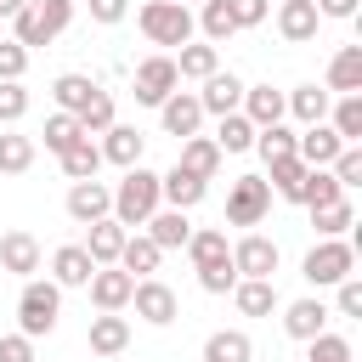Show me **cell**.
<instances>
[{
  "instance_id": "obj_37",
  "label": "cell",
  "mask_w": 362,
  "mask_h": 362,
  "mask_svg": "<svg viewBox=\"0 0 362 362\" xmlns=\"http://www.w3.org/2000/svg\"><path fill=\"white\" fill-rule=\"evenodd\" d=\"M300 181H305V164H300V158H277V164H266V187H272V198L294 204V198H300Z\"/></svg>"
},
{
  "instance_id": "obj_1",
  "label": "cell",
  "mask_w": 362,
  "mask_h": 362,
  "mask_svg": "<svg viewBox=\"0 0 362 362\" xmlns=\"http://www.w3.org/2000/svg\"><path fill=\"white\" fill-rule=\"evenodd\" d=\"M68 23H74V0H28V6L11 17V40L34 57V51H40V45H51Z\"/></svg>"
},
{
  "instance_id": "obj_6",
  "label": "cell",
  "mask_w": 362,
  "mask_h": 362,
  "mask_svg": "<svg viewBox=\"0 0 362 362\" xmlns=\"http://www.w3.org/2000/svg\"><path fill=\"white\" fill-rule=\"evenodd\" d=\"M272 215V187H266V175H238L232 187H226V221L232 226H260Z\"/></svg>"
},
{
  "instance_id": "obj_51",
  "label": "cell",
  "mask_w": 362,
  "mask_h": 362,
  "mask_svg": "<svg viewBox=\"0 0 362 362\" xmlns=\"http://www.w3.org/2000/svg\"><path fill=\"white\" fill-rule=\"evenodd\" d=\"M28 74V51L17 40H0V79H23Z\"/></svg>"
},
{
  "instance_id": "obj_27",
  "label": "cell",
  "mask_w": 362,
  "mask_h": 362,
  "mask_svg": "<svg viewBox=\"0 0 362 362\" xmlns=\"http://www.w3.org/2000/svg\"><path fill=\"white\" fill-rule=\"evenodd\" d=\"M328 90L322 85H294V90H283V113H294L300 124H322L328 119Z\"/></svg>"
},
{
  "instance_id": "obj_13",
  "label": "cell",
  "mask_w": 362,
  "mask_h": 362,
  "mask_svg": "<svg viewBox=\"0 0 362 362\" xmlns=\"http://www.w3.org/2000/svg\"><path fill=\"white\" fill-rule=\"evenodd\" d=\"M158 124H164V136H175V141L198 136V124H204V107H198V96H192V90H170V96L158 102Z\"/></svg>"
},
{
  "instance_id": "obj_46",
  "label": "cell",
  "mask_w": 362,
  "mask_h": 362,
  "mask_svg": "<svg viewBox=\"0 0 362 362\" xmlns=\"http://www.w3.org/2000/svg\"><path fill=\"white\" fill-rule=\"evenodd\" d=\"M328 175L351 192V187H362V147H339V158L328 164Z\"/></svg>"
},
{
  "instance_id": "obj_54",
  "label": "cell",
  "mask_w": 362,
  "mask_h": 362,
  "mask_svg": "<svg viewBox=\"0 0 362 362\" xmlns=\"http://www.w3.org/2000/svg\"><path fill=\"white\" fill-rule=\"evenodd\" d=\"M311 6H317V17H339V23L356 17V0H311Z\"/></svg>"
},
{
  "instance_id": "obj_55",
  "label": "cell",
  "mask_w": 362,
  "mask_h": 362,
  "mask_svg": "<svg viewBox=\"0 0 362 362\" xmlns=\"http://www.w3.org/2000/svg\"><path fill=\"white\" fill-rule=\"evenodd\" d=\"M23 6H28V0H0V17H6V23H11V17H17V11H23Z\"/></svg>"
},
{
  "instance_id": "obj_40",
  "label": "cell",
  "mask_w": 362,
  "mask_h": 362,
  "mask_svg": "<svg viewBox=\"0 0 362 362\" xmlns=\"http://www.w3.org/2000/svg\"><path fill=\"white\" fill-rule=\"evenodd\" d=\"M209 141H215L221 153H249V147H255V124H249L243 113H226V119L215 124V136H209Z\"/></svg>"
},
{
  "instance_id": "obj_24",
  "label": "cell",
  "mask_w": 362,
  "mask_h": 362,
  "mask_svg": "<svg viewBox=\"0 0 362 362\" xmlns=\"http://www.w3.org/2000/svg\"><path fill=\"white\" fill-rule=\"evenodd\" d=\"M221 158H226V153H221V147H215L209 136H187V141H181V158H175V164H181L187 175H198V181H215V175H221Z\"/></svg>"
},
{
  "instance_id": "obj_38",
  "label": "cell",
  "mask_w": 362,
  "mask_h": 362,
  "mask_svg": "<svg viewBox=\"0 0 362 362\" xmlns=\"http://www.w3.org/2000/svg\"><path fill=\"white\" fill-rule=\"evenodd\" d=\"M345 198V187L328 175V170H305V181H300V198L294 204H305V209H322V204H339Z\"/></svg>"
},
{
  "instance_id": "obj_36",
  "label": "cell",
  "mask_w": 362,
  "mask_h": 362,
  "mask_svg": "<svg viewBox=\"0 0 362 362\" xmlns=\"http://www.w3.org/2000/svg\"><path fill=\"white\" fill-rule=\"evenodd\" d=\"M96 170H102V147H96L90 136L62 153V175H68V181H96Z\"/></svg>"
},
{
  "instance_id": "obj_17",
  "label": "cell",
  "mask_w": 362,
  "mask_h": 362,
  "mask_svg": "<svg viewBox=\"0 0 362 362\" xmlns=\"http://www.w3.org/2000/svg\"><path fill=\"white\" fill-rule=\"evenodd\" d=\"M283 334L288 339H317V334H328V305L317 300V294H305V300H288L283 305Z\"/></svg>"
},
{
  "instance_id": "obj_45",
  "label": "cell",
  "mask_w": 362,
  "mask_h": 362,
  "mask_svg": "<svg viewBox=\"0 0 362 362\" xmlns=\"http://www.w3.org/2000/svg\"><path fill=\"white\" fill-rule=\"evenodd\" d=\"M305 362H356V351L345 334H317V339H305Z\"/></svg>"
},
{
  "instance_id": "obj_29",
  "label": "cell",
  "mask_w": 362,
  "mask_h": 362,
  "mask_svg": "<svg viewBox=\"0 0 362 362\" xmlns=\"http://www.w3.org/2000/svg\"><path fill=\"white\" fill-rule=\"evenodd\" d=\"M158 260H164V249H158L147 232H130V238H124V249H119V272H130V277H153V272H158Z\"/></svg>"
},
{
  "instance_id": "obj_14",
  "label": "cell",
  "mask_w": 362,
  "mask_h": 362,
  "mask_svg": "<svg viewBox=\"0 0 362 362\" xmlns=\"http://www.w3.org/2000/svg\"><path fill=\"white\" fill-rule=\"evenodd\" d=\"M130 288H136V277L119 272V266H96L90 283H85V294H90L96 311H124V305H130Z\"/></svg>"
},
{
  "instance_id": "obj_3",
  "label": "cell",
  "mask_w": 362,
  "mask_h": 362,
  "mask_svg": "<svg viewBox=\"0 0 362 362\" xmlns=\"http://www.w3.org/2000/svg\"><path fill=\"white\" fill-rule=\"evenodd\" d=\"M356 272V243L351 238H317L311 249H305V260H300V277L311 283V288H334V283H345Z\"/></svg>"
},
{
  "instance_id": "obj_20",
  "label": "cell",
  "mask_w": 362,
  "mask_h": 362,
  "mask_svg": "<svg viewBox=\"0 0 362 362\" xmlns=\"http://www.w3.org/2000/svg\"><path fill=\"white\" fill-rule=\"evenodd\" d=\"M90 272H96V260L85 255V243H62V249L51 255V283H57V288H85Z\"/></svg>"
},
{
  "instance_id": "obj_49",
  "label": "cell",
  "mask_w": 362,
  "mask_h": 362,
  "mask_svg": "<svg viewBox=\"0 0 362 362\" xmlns=\"http://www.w3.org/2000/svg\"><path fill=\"white\" fill-rule=\"evenodd\" d=\"M334 311L339 317H362V277L351 272L345 283H334Z\"/></svg>"
},
{
  "instance_id": "obj_48",
  "label": "cell",
  "mask_w": 362,
  "mask_h": 362,
  "mask_svg": "<svg viewBox=\"0 0 362 362\" xmlns=\"http://www.w3.org/2000/svg\"><path fill=\"white\" fill-rule=\"evenodd\" d=\"M198 288H204V294H232V288H238V272H232V260H221V266H204V272H198Z\"/></svg>"
},
{
  "instance_id": "obj_12",
  "label": "cell",
  "mask_w": 362,
  "mask_h": 362,
  "mask_svg": "<svg viewBox=\"0 0 362 362\" xmlns=\"http://www.w3.org/2000/svg\"><path fill=\"white\" fill-rule=\"evenodd\" d=\"M107 215H113V187H107V181H74V187H68V221L96 226V221H107Z\"/></svg>"
},
{
  "instance_id": "obj_26",
  "label": "cell",
  "mask_w": 362,
  "mask_h": 362,
  "mask_svg": "<svg viewBox=\"0 0 362 362\" xmlns=\"http://www.w3.org/2000/svg\"><path fill=\"white\" fill-rule=\"evenodd\" d=\"M96 90H102V85H96L90 74H57V79H51V96H57V113H74V119L85 113V102H90Z\"/></svg>"
},
{
  "instance_id": "obj_53",
  "label": "cell",
  "mask_w": 362,
  "mask_h": 362,
  "mask_svg": "<svg viewBox=\"0 0 362 362\" xmlns=\"http://www.w3.org/2000/svg\"><path fill=\"white\" fill-rule=\"evenodd\" d=\"M85 6H90V23H102V28L124 23V11H130V0H85Z\"/></svg>"
},
{
  "instance_id": "obj_11",
  "label": "cell",
  "mask_w": 362,
  "mask_h": 362,
  "mask_svg": "<svg viewBox=\"0 0 362 362\" xmlns=\"http://www.w3.org/2000/svg\"><path fill=\"white\" fill-rule=\"evenodd\" d=\"M198 96V107H204V119L215 113V119H226V113H238L243 107V79L232 74V68H215L209 79H204V90H192Z\"/></svg>"
},
{
  "instance_id": "obj_39",
  "label": "cell",
  "mask_w": 362,
  "mask_h": 362,
  "mask_svg": "<svg viewBox=\"0 0 362 362\" xmlns=\"http://www.w3.org/2000/svg\"><path fill=\"white\" fill-rule=\"evenodd\" d=\"M28 170H34V136L6 130L0 136V175H28Z\"/></svg>"
},
{
  "instance_id": "obj_10",
  "label": "cell",
  "mask_w": 362,
  "mask_h": 362,
  "mask_svg": "<svg viewBox=\"0 0 362 362\" xmlns=\"http://www.w3.org/2000/svg\"><path fill=\"white\" fill-rule=\"evenodd\" d=\"M277 260H283V255H277V243H272L266 232H243V238L232 243V272H238V277H272Z\"/></svg>"
},
{
  "instance_id": "obj_25",
  "label": "cell",
  "mask_w": 362,
  "mask_h": 362,
  "mask_svg": "<svg viewBox=\"0 0 362 362\" xmlns=\"http://www.w3.org/2000/svg\"><path fill=\"white\" fill-rule=\"evenodd\" d=\"M187 260H192V272L232 260V243H226V232H221V226H192V238H187Z\"/></svg>"
},
{
  "instance_id": "obj_5",
  "label": "cell",
  "mask_w": 362,
  "mask_h": 362,
  "mask_svg": "<svg viewBox=\"0 0 362 362\" xmlns=\"http://www.w3.org/2000/svg\"><path fill=\"white\" fill-rule=\"evenodd\" d=\"M136 28H141L153 45H175V51L198 34L192 11H187V6H175V0H147V6L136 11Z\"/></svg>"
},
{
  "instance_id": "obj_33",
  "label": "cell",
  "mask_w": 362,
  "mask_h": 362,
  "mask_svg": "<svg viewBox=\"0 0 362 362\" xmlns=\"http://www.w3.org/2000/svg\"><path fill=\"white\" fill-rule=\"evenodd\" d=\"M232 300H238L243 317H272V311H277V288H272V277H238Z\"/></svg>"
},
{
  "instance_id": "obj_35",
  "label": "cell",
  "mask_w": 362,
  "mask_h": 362,
  "mask_svg": "<svg viewBox=\"0 0 362 362\" xmlns=\"http://www.w3.org/2000/svg\"><path fill=\"white\" fill-rule=\"evenodd\" d=\"M192 23H198V34H204V45H215V51H221V45H226V40L238 34V28H232V11H226V0H204Z\"/></svg>"
},
{
  "instance_id": "obj_52",
  "label": "cell",
  "mask_w": 362,
  "mask_h": 362,
  "mask_svg": "<svg viewBox=\"0 0 362 362\" xmlns=\"http://www.w3.org/2000/svg\"><path fill=\"white\" fill-rule=\"evenodd\" d=\"M0 362H40L28 334H0Z\"/></svg>"
},
{
  "instance_id": "obj_19",
  "label": "cell",
  "mask_w": 362,
  "mask_h": 362,
  "mask_svg": "<svg viewBox=\"0 0 362 362\" xmlns=\"http://www.w3.org/2000/svg\"><path fill=\"white\" fill-rule=\"evenodd\" d=\"M85 345H90L96 356H119V351L130 345V317H119V311H96L90 328H85Z\"/></svg>"
},
{
  "instance_id": "obj_23",
  "label": "cell",
  "mask_w": 362,
  "mask_h": 362,
  "mask_svg": "<svg viewBox=\"0 0 362 362\" xmlns=\"http://www.w3.org/2000/svg\"><path fill=\"white\" fill-rule=\"evenodd\" d=\"M317 6L311 0H283L277 6V34L288 40V45H305V40H317Z\"/></svg>"
},
{
  "instance_id": "obj_42",
  "label": "cell",
  "mask_w": 362,
  "mask_h": 362,
  "mask_svg": "<svg viewBox=\"0 0 362 362\" xmlns=\"http://www.w3.org/2000/svg\"><path fill=\"white\" fill-rule=\"evenodd\" d=\"M74 141H85L79 119H74V113H51V119H45V153H57V158H62Z\"/></svg>"
},
{
  "instance_id": "obj_18",
  "label": "cell",
  "mask_w": 362,
  "mask_h": 362,
  "mask_svg": "<svg viewBox=\"0 0 362 362\" xmlns=\"http://www.w3.org/2000/svg\"><path fill=\"white\" fill-rule=\"evenodd\" d=\"M96 147H102V164H119V170H130V164H141V147H147V136H141L136 124H107Z\"/></svg>"
},
{
  "instance_id": "obj_31",
  "label": "cell",
  "mask_w": 362,
  "mask_h": 362,
  "mask_svg": "<svg viewBox=\"0 0 362 362\" xmlns=\"http://www.w3.org/2000/svg\"><path fill=\"white\" fill-rule=\"evenodd\" d=\"M328 130L345 147H362V96H334L328 102Z\"/></svg>"
},
{
  "instance_id": "obj_8",
  "label": "cell",
  "mask_w": 362,
  "mask_h": 362,
  "mask_svg": "<svg viewBox=\"0 0 362 362\" xmlns=\"http://www.w3.org/2000/svg\"><path fill=\"white\" fill-rule=\"evenodd\" d=\"M130 305H136V317H141V322H153V328H170V322L181 317V300H175V288H170V283H158V277H136V288H130Z\"/></svg>"
},
{
  "instance_id": "obj_32",
  "label": "cell",
  "mask_w": 362,
  "mask_h": 362,
  "mask_svg": "<svg viewBox=\"0 0 362 362\" xmlns=\"http://www.w3.org/2000/svg\"><path fill=\"white\" fill-rule=\"evenodd\" d=\"M124 238H130V232H124V226L107 215V221H96V226H90V238H85V255H90L96 266H119V249H124Z\"/></svg>"
},
{
  "instance_id": "obj_50",
  "label": "cell",
  "mask_w": 362,
  "mask_h": 362,
  "mask_svg": "<svg viewBox=\"0 0 362 362\" xmlns=\"http://www.w3.org/2000/svg\"><path fill=\"white\" fill-rule=\"evenodd\" d=\"M226 11H232V28H260L272 0H226Z\"/></svg>"
},
{
  "instance_id": "obj_2",
  "label": "cell",
  "mask_w": 362,
  "mask_h": 362,
  "mask_svg": "<svg viewBox=\"0 0 362 362\" xmlns=\"http://www.w3.org/2000/svg\"><path fill=\"white\" fill-rule=\"evenodd\" d=\"M153 209H164V198H158V175H153L147 164H130L124 181L113 187V221L130 232V226H147Z\"/></svg>"
},
{
  "instance_id": "obj_30",
  "label": "cell",
  "mask_w": 362,
  "mask_h": 362,
  "mask_svg": "<svg viewBox=\"0 0 362 362\" xmlns=\"http://www.w3.org/2000/svg\"><path fill=\"white\" fill-rule=\"evenodd\" d=\"M204 362H255V339L243 328H215L204 339Z\"/></svg>"
},
{
  "instance_id": "obj_34",
  "label": "cell",
  "mask_w": 362,
  "mask_h": 362,
  "mask_svg": "<svg viewBox=\"0 0 362 362\" xmlns=\"http://www.w3.org/2000/svg\"><path fill=\"white\" fill-rule=\"evenodd\" d=\"M215 68H221V51L204 45V40H187V45L175 51V74H181V79H198V85H204Z\"/></svg>"
},
{
  "instance_id": "obj_4",
  "label": "cell",
  "mask_w": 362,
  "mask_h": 362,
  "mask_svg": "<svg viewBox=\"0 0 362 362\" xmlns=\"http://www.w3.org/2000/svg\"><path fill=\"white\" fill-rule=\"evenodd\" d=\"M57 317H62V288L51 277H28L23 294H17V334L40 339V334L57 328Z\"/></svg>"
},
{
  "instance_id": "obj_47",
  "label": "cell",
  "mask_w": 362,
  "mask_h": 362,
  "mask_svg": "<svg viewBox=\"0 0 362 362\" xmlns=\"http://www.w3.org/2000/svg\"><path fill=\"white\" fill-rule=\"evenodd\" d=\"M28 113V90H23V79H0V124H17Z\"/></svg>"
},
{
  "instance_id": "obj_28",
  "label": "cell",
  "mask_w": 362,
  "mask_h": 362,
  "mask_svg": "<svg viewBox=\"0 0 362 362\" xmlns=\"http://www.w3.org/2000/svg\"><path fill=\"white\" fill-rule=\"evenodd\" d=\"M147 238H153L158 249H187V238H192L187 209H153V215H147Z\"/></svg>"
},
{
  "instance_id": "obj_7",
  "label": "cell",
  "mask_w": 362,
  "mask_h": 362,
  "mask_svg": "<svg viewBox=\"0 0 362 362\" xmlns=\"http://www.w3.org/2000/svg\"><path fill=\"white\" fill-rule=\"evenodd\" d=\"M175 85H181V74H175V57L170 51H153V57L136 62V102L141 107H158Z\"/></svg>"
},
{
  "instance_id": "obj_44",
  "label": "cell",
  "mask_w": 362,
  "mask_h": 362,
  "mask_svg": "<svg viewBox=\"0 0 362 362\" xmlns=\"http://www.w3.org/2000/svg\"><path fill=\"white\" fill-rule=\"evenodd\" d=\"M107 124H119V107H113L107 90H96V96L85 102V113H79V130H85V136H102Z\"/></svg>"
},
{
  "instance_id": "obj_41",
  "label": "cell",
  "mask_w": 362,
  "mask_h": 362,
  "mask_svg": "<svg viewBox=\"0 0 362 362\" xmlns=\"http://www.w3.org/2000/svg\"><path fill=\"white\" fill-rule=\"evenodd\" d=\"M311 226H317V238H345V226H356V209H351V198L311 209Z\"/></svg>"
},
{
  "instance_id": "obj_16",
  "label": "cell",
  "mask_w": 362,
  "mask_h": 362,
  "mask_svg": "<svg viewBox=\"0 0 362 362\" xmlns=\"http://www.w3.org/2000/svg\"><path fill=\"white\" fill-rule=\"evenodd\" d=\"M339 147H345V141L328 130V119H322V124H305V130L294 136V158H300L305 170H328V164L339 158Z\"/></svg>"
},
{
  "instance_id": "obj_56",
  "label": "cell",
  "mask_w": 362,
  "mask_h": 362,
  "mask_svg": "<svg viewBox=\"0 0 362 362\" xmlns=\"http://www.w3.org/2000/svg\"><path fill=\"white\" fill-rule=\"evenodd\" d=\"M175 6H187V11H192V6H204V0H175Z\"/></svg>"
},
{
  "instance_id": "obj_9",
  "label": "cell",
  "mask_w": 362,
  "mask_h": 362,
  "mask_svg": "<svg viewBox=\"0 0 362 362\" xmlns=\"http://www.w3.org/2000/svg\"><path fill=\"white\" fill-rule=\"evenodd\" d=\"M40 260H45V249H40V238L34 232H23V226H11V232H0V272H11V277H34L40 272Z\"/></svg>"
},
{
  "instance_id": "obj_57",
  "label": "cell",
  "mask_w": 362,
  "mask_h": 362,
  "mask_svg": "<svg viewBox=\"0 0 362 362\" xmlns=\"http://www.w3.org/2000/svg\"><path fill=\"white\" fill-rule=\"evenodd\" d=\"M74 6H79V0H74Z\"/></svg>"
},
{
  "instance_id": "obj_21",
  "label": "cell",
  "mask_w": 362,
  "mask_h": 362,
  "mask_svg": "<svg viewBox=\"0 0 362 362\" xmlns=\"http://www.w3.org/2000/svg\"><path fill=\"white\" fill-rule=\"evenodd\" d=\"M255 130H266V124H283V90L277 85H243V107H238Z\"/></svg>"
},
{
  "instance_id": "obj_22",
  "label": "cell",
  "mask_w": 362,
  "mask_h": 362,
  "mask_svg": "<svg viewBox=\"0 0 362 362\" xmlns=\"http://www.w3.org/2000/svg\"><path fill=\"white\" fill-rule=\"evenodd\" d=\"M204 192H209V181L187 175L181 164L158 175V198H164V209H192V204H204Z\"/></svg>"
},
{
  "instance_id": "obj_15",
  "label": "cell",
  "mask_w": 362,
  "mask_h": 362,
  "mask_svg": "<svg viewBox=\"0 0 362 362\" xmlns=\"http://www.w3.org/2000/svg\"><path fill=\"white\" fill-rule=\"evenodd\" d=\"M322 90H328V96H362V45H339V51L328 57Z\"/></svg>"
},
{
  "instance_id": "obj_43",
  "label": "cell",
  "mask_w": 362,
  "mask_h": 362,
  "mask_svg": "<svg viewBox=\"0 0 362 362\" xmlns=\"http://www.w3.org/2000/svg\"><path fill=\"white\" fill-rule=\"evenodd\" d=\"M255 153H260L266 164L294 158V130H288V124H266V130H255Z\"/></svg>"
}]
</instances>
